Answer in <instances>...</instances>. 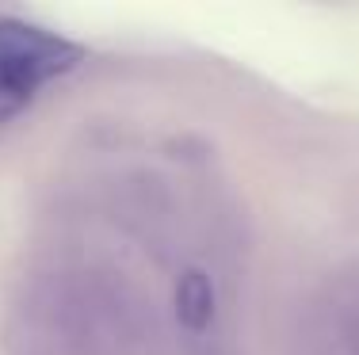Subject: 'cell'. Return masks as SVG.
I'll use <instances>...</instances> for the list:
<instances>
[{
	"instance_id": "obj_2",
	"label": "cell",
	"mask_w": 359,
	"mask_h": 355,
	"mask_svg": "<svg viewBox=\"0 0 359 355\" xmlns=\"http://www.w3.org/2000/svg\"><path fill=\"white\" fill-rule=\"evenodd\" d=\"M176 314L191 333H203L215 317V286L203 272H187L176 286Z\"/></svg>"
},
{
	"instance_id": "obj_1",
	"label": "cell",
	"mask_w": 359,
	"mask_h": 355,
	"mask_svg": "<svg viewBox=\"0 0 359 355\" xmlns=\"http://www.w3.org/2000/svg\"><path fill=\"white\" fill-rule=\"evenodd\" d=\"M81 46L39 23L0 20V123L15 118L50 81L81 65Z\"/></svg>"
}]
</instances>
